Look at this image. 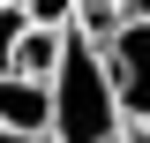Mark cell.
I'll return each mask as SVG.
<instances>
[{
	"label": "cell",
	"mask_w": 150,
	"mask_h": 143,
	"mask_svg": "<svg viewBox=\"0 0 150 143\" xmlns=\"http://www.w3.org/2000/svg\"><path fill=\"white\" fill-rule=\"evenodd\" d=\"M23 8H30L38 30H75L83 23V0H23Z\"/></svg>",
	"instance_id": "obj_6"
},
{
	"label": "cell",
	"mask_w": 150,
	"mask_h": 143,
	"mask_svg": "<svg viewBox=\"0 0 150 143\" xmlns=\"http://www.w3.org/2000/svg\"><path fill=\"white\" fill-rule=\"evenodd\" d=\"M120 143H150V121H128V136H120Z\"/></svg>",
	"instance_id": "obj_9"
},
{
	"label": "cell",
	"mask_w": 150,
	"mask_h": 143,
	"mask_svg": "<svg viewBox=\"0 0 150 143\" xmlns=\"http://www.w3.org/2000/svg\"><path fill=\"white\" fill-rule=\"evenodd\" d=\"M0 143H53V136H23V128H0Z\"/></svg>",
	"instance_id": "obj_8"
},
{
	"label": "cell",
	"mask_w": 150,
	"mask_h": 143,
	"mask_svg": "<svg viewBox=\"0 0 150 143\" xmlns=\"http://www.w3.org/2000/svg\"><path fill=\"white\" fill-rule=\"evenodd\" d=\"M0 128H23V136H53V83H30V75H0Z\"/></svg>",
	"instance_id": "obj_3"
},
{
	"label": "cell",
	"mask_w": 150,
	"mask_h": 143,
	"mask_svg": "<svg viewBox=\"0 0 150 143\" xmlns=\"http://www.w3.org/2000/svg\"><path fill=\"white\" fill-rule=\"evenodd\" d=\"M90 8H112V0H83V15H90Z\"/></svg>",
	"instance_id": "obj_10"
},
{
	"label": "cell",
	"mask_w": 150,
	"mask_h": 143,
	"mask_svg": "<svg viewBox=\"0 0 150 143\" xmlns=\"http://www.w3.org/2000/svg\"><path fill=\"white\" fill-rule=\"evenodd\" d=\"M120 8V23H150V0H112Z\"/></svg>",
	"instance_id": "obj_7"
},
{
	"label": "cell",
	"mask_w": 150,
	"mask_h": 143,
	"mask_svg": "<svg viewBox=\"0 0 150 143\" xmlns=\"http://www.w3.org/2000/svg\"><path fill=\"white\" fill-rule=\"evenodd\" d=\"M120 136H128V113L105 75V53H98V38L75 30L68 60L53 75V143H120Z\"/></svg>",
	"instance_id": "obj_1"
},
{
	"label": "cell",
	"mask_w": 150,
	"mask_h": 143,
	"mask_svg": "<svg viewBox=\"0 0 150 143\" xmlns=\"http://www.w3.org/2000/svg\"><path fill=\"white\" fill-rule=\"evenodd\" d=\"M68 45H75V30H38V23H30V38H23V53H15V75L53 83V75H60V60H68Z\"/></svg>",
	"instance_id": "obj_4"
},
{
	"label": "cell",
	"mask_w": 150,
	"mask_h": 143,
	"mask_svg": "<svg viewBox=\"0 0 150 143\" xmlns=\"http://www.w3.org/2000/svg\"><path fill=\"white\" fill-rule=\"evenodd\" d=\"M98 53H105V75L120 90V113L150 121V23H120L112 38H98Z\"/></svg>",
	"instance_id": "obj_2"
},
{
	"label": "cell",
	"mask_w": 150,
	"mask_h": 143,
	"mask_svg": "<svg viewBox=\"0 0 150 143\" xmlns=\"http://www.w3.org/2000/svg\"><path fill=\"white\" fill-rule=\"evenodd\" d=\"M0 8H8V0H0Z\"/></svg>",
	"instance_id": "obj_11"
},
{
	"label": "cell",
	"mask_w": 150,
	"mask_h": 143,
	"mask_svg": "<svg viewBox=\"0 0 150 143\" xmlns=\"http://www.w3.org/2000/svg\"><path fill=\"white\" fill-rule=\"evenodd\" d=\"M23 38H30V8H23V0H8V8H0V75H15Z\"/></svg>",
	"instance_id": "obj_5"
}]
</instances>
